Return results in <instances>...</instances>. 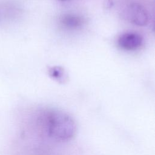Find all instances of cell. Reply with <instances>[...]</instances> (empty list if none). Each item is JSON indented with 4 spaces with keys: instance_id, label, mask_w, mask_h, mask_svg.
<instances>
[{
    "instance_id": "5",
    "label": "cell",
    "mask_w": 155,
    "mask_h": 155,
    "mask_svg": "<svg viewBox=\"0 0 155 155\" xmlns=\"http://www.w3.org/2000/svg\"><path fill=\"white\" fill-rule=\"evenodd\" d=\"M48 73L51 78L60 84H64L67 81V73L62 67H50L48 68Z\"/></svg>"
},
{
    "instance_id": "3",
    "label": "cell",
    "mask_w": 155,
    "mask_h": 155,
    "mask_svg": "<svg viewBox=\"0 0 155 155\" xmlns=\"http://www.w3.org/2000/svg\"><path fill=\"white\" fill-rule=\"evenodd\" d=\"M117 42L119 46L124 50H134L142 45L143 38L137 33L127 32L119 36Z\"/></svg>"
},
{
    "instance_id": "2",
    "label": "cell",
    "mask_w": 155,
    "mask_h": 155,
    "mask_svg": "<svg viewBox=\"0 0 155 155\" xmlns=\"http://www.w3.org/2000/svg\"><path fill=\"white\" fill-rule=\"evenodd\" d=\"M126 16L130 22L138 26H144L149 21L147 11L144 7L138 3H133L128 7Z\"/></svg>"
},
{
    "instance_id": "4",
    "label": "cell",
    "mask_w": 155,
    "mask_h": 155,
    "mask_svg": "<svg viewBox=\"0 0 155 155\" xmlns=\"http://www.w3.org/2000/svg\"><path fill=\"white\" fill-rule=\"evenodd\" d=\"M61 25L70 30H74L81 28L84 24L83 19L75 14L66 13L62 15L59 19Z\"/></svg>"
},
{
    "instance_id": "1",
    "label": "cell",
    "mask_w": 155,
    "mask_h": 155,
    "mask_svg": "<svg viewBox=\"0 0 155 155\" xmlns=\"http://www.w3.org/2000/svg\"><path fill=\"white\" fill-rule=\"evenodd\" d=\"M45 131L53 140L68 141L75 136L77 127L73 117L68 114L58 110H50L44 117Z\"/></svg>"
},
{
    "instance_id": "6",
    "label": "cell",
    "mask_w": 155,
    "mask_h": 155,
    "mask_svg": "<svg viewBox=\"0 0 155 155\" xmlns=\"http://www.w3.org/2000/svg\"><path fill=\"white\" fill-rule=\"evenodd\" d=\"M59 1H67V0H59Z\"/></svg>"
}]
</instances>
